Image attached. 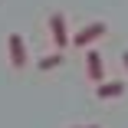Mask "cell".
<instances>
[{"instance_id":"1","label":"cell","mask_w":128,"mask_h":128,"mask_svg":"<svg viewBox=\"0 0 128 128\" xmlns=\"http://www.w3.org/2000/svg\"><path fill=\"white\" fill-rule=\"evenodd\" d=\"M105 33H108V26H105L102 20H95V23H86L82 30H76V33L69 36V43H76L79 49H86V46H92L95 40H102Z\"/></svg>"},{"instance_id":"2","label":"cell","mask_w":128,"mask_h":128,"mask_svg":"<svg viewBox=\"0 0 128 128\" xmlns=\"http://www.w3.org/2000/svg\"><path fill=\"white\" fill-rule=\"evenodd\" d=\"M49 36H53V46L56 49H66L69 46V30H66V16L62 13H49Z\"/></svg>"},{"instance_id":"3","label":"cell","mask_w":128,"mask_h":128,"mask_svg":"<svg viewBox=\"0 0 128 128\" xmlns=\"http://www.w3.org/2000/svg\"><path fill=\"white\" fill-rule=\"evenodd\" d=\"M7 49H10V66L13 69H23V66H26V43H23L20 33H10L7 36Z\"/></svg>"},{"instance_id":"4","label":"cell","mask_w":128,"mask_h":128,"mask_svg":"<svg viewBox=\"0 0 128 128\" xmlns=\"http://www.w3.org/2000/svg\"><path fill=\"white\" fill-rule=\"evenodd\" d=\"M86 72H89V79H92L95 86L105 82V62H102L98 49H89V53H86Z\"/></svg>"},{"instance_id":"5","label":"cell","mask_w":128,"mask_h":128,"mask_svg":"<svg viewBox=\"0 0 128 128\" xmlns=\"http://www.w3.org/2000/svg\"><path fill=\"white\" fill-rule=\"evenodd\" d=\"M122 92H125V82H118V79H105V82H98V86H95V95H98L102 102L118 98Z\"/></svg>"},{"instance_id":"6","label":"cell","mask_w":128,"mask_h":128,"mask_svg":"<svg viewBox=\"0 0 128 128\" xmlns=\"http://www.w3.org/2000/svg\"><path fill=\"white\" fill-rule=\"evenodd\" d=\"M59 62H62V53H49V56H43V59L36 62V69H40V72H49V69H56Z\"/></svg>"},{"instance_id":"7","label":"cell","mask_w":128,"mask_h":128,"mask_svg":"<svg viewBox=\"0 0 128 128\" xmlns=\"http://www.w3.org/2000/svg\"><path fill=\"white\" fill-rule=\"evenodd\" d=\"M122 66L128 69V49H125V53H122Z\"/></svg>"},{"instance_id":"8","label":"cell","mask_w":128,"mask_h":128,"mask_svg":"<svg viewBox=\"0 0 128 128\" xmlns=\"http://www.w3.org/2000/svg\"><path fill=\"white\" fill-rule=\"evenodd\" d=\"M72 128H98V125H72Z\"/></svg>"}]
</instances>
